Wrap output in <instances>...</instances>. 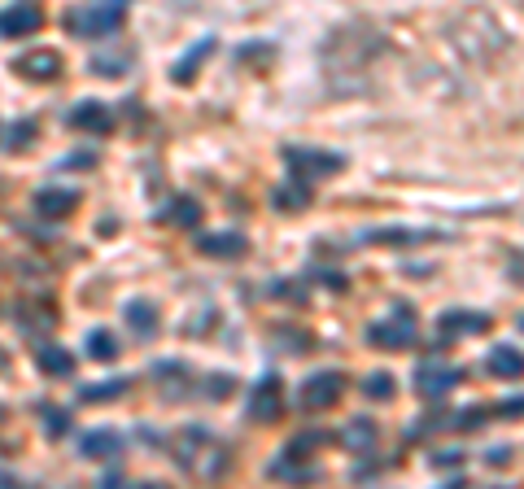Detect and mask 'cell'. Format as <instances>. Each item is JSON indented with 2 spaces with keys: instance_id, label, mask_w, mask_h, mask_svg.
<instances>
[{
  "instance_id": "10",
  "label": "cell",
  "mask_w": 524,
  "mask_h": 489,
  "mask_svg": "<svg viewBox=\"0 0 524 489\" xmlns=\"http://www.w3.org/2000/svg\"><path fill=\"white\" fill-rule=\"evenodd\" d=\"M70 127H75V131H92V136H105V131L114 127V114L105 110L101 101H79L75 110H70Z\"/></svg>"
},
{
  "instance_id": "24",
  "label": "cell",
  "mask_w": 524,
  "mask_h": 489,
  "mask_svg": "<svg viewBox=\"0 0 524 489\" xmlns=\"http://www.w3.org/2000/svg\"><path fill=\"white\" fill-rule=\"evenodd\" d=\"M393 385H398V380H393L389 372H372V376L363 380V393H367L372 402H389V398H393Z\"/></svg>"
},
{
  "instance_id": "6",
  "label": "cell",
  "mask_w": 524,
  "mask_h": 489,
  "mask_svg": "<svg viewBox=\"0 0 524 489\" xmlns=\"http://www.w3.org/2000/svg\"><path fill=\"white\" fill-rule=\"evenodd\" d=\"M249 415L262 424H271V420H280L284 415V389H280V376H262L254 393H249Z\"/></svg>"
},
{
  "instance_id": "30",
  "label": "cell",
  "mask_w": 524,
  "mask_h": 489,
  "mask_svg": "<svg viewBox=\"0 0 524 489\" xmlns=\"http://www.w3.org/2000/svg\"><path fill=\"white\" fill-rule=\"evenodd\" d=\"M0 372H9V359H5V350H0Z\"/></svg>"
},
{
  "instance_id": "23",
  "label": "cell",
  "mask_w": 524,
  "mask_h": 489,
  "mask_svg": "<svg viewBox=\"0 0 524 489\" xmlns=\"http://www.w3.org/2000/svg\"><path fill=\"white\" fill-rule=\"evenodd\" d=\"M367 241H389V245H411V241H437V232H407V228H389V232H367Z\"/></svg>"
},
{
  "instance_id": "5",
  "label": "cell",
  "mask_w": 524,
  "mask_h": 489,
  "mask_svg": "<svg viewBox=\"0 0 524 489\" xmlns=\"http://www.w3.org/2000/svg\"><path fill=\"white\" fill-rule=\"evenodd\" d=\"M341 389H345V376L341 372H315L302 385V393H297V402H302L306 411H324V407H332V402L341 398Z\"/></svg>"
},
{
  "instance_id": "3",
  "label": "cell",
  "mask_w": 524,
  "mask_h": 489,
  "mask_svg": "<svg viewBox=\"0 0 524 489\" xmlns=\"http://www.w3.org/2000/svg\"><path fill=\"white\" fill-rule=\"evenodd\" d=\"M123 22H127L123 5H83L66 18V27L75 31L79 40H105V35H114Z\"/></svg>"
},
{
  "instance_id": "25",
  "label": "cell",
  "mask_w": 524,
  "mask_h": 489,
  "mask_svg": "<svg viewBox=\"0 0 524 489\" xmlns=\"http://www.w3.org/2000/svg\"><path fill=\"white\" fill-rule=\"evenodd\" d=\"M131 66V53H123V57H92V70H97L101 79H114V75H123V70Z\"/></svg>"
},
{
  "instance_id": "34",
  "label": "cell",
  "mask_w": 524,
  "mask_h": 489,
  "mask_svg": "<svg viewBox=\"0 0 524 489\" xmlns=\"http://www.w3.org/2000/svg\"><path fill=\"white\" fill-rule=\"evenodd\" d=\"M520 328H524V315H520Z\"/></svg>"
},
{
  "instance_id": "21",
  "label": "cell",
  "mask_w": 524,
  "mask_h": 489,
  "mask_svg": "<svg viewBox=\"0 0 524 489\" xmlns=\"http://www.w3.org/2000/svg\"><path fill=\"white\" fill-rule=\"evenodd\" d=\"M210 53H214V40H201V44H197V53H188L184 62H180V66L171 70V75H175V83H188V79H193V75H197V66L206 62Z\"/></svg>"
},
{
  "instance_id": "32",
  "label": "cell",
  "mask_w": 524,
  "mask_h": 489,
  "mask_svg": "<svg viewBox=\"0 0 524 489\" xmlns=\"http://www.w3.org/2000/svg\"><path fill=\"white\" fill-rule=\"evenodd\" d=\"M140 489H166V485H140Z\"/></svg>"
},
{
  "instance_id": "29",
  "label": "cell",
  "mask_w": 524,
  "mask_h": 489,
  "mask_svg": "<svg viewBox=\"0 0 524 489\" xmlns=\"http://www.w3.org/2000/svg\"><path fill=\"white\" fill-rule=\"evenodd\" d=\"M101 489H123V481H118V476H105Z\"/></svg>"
},
{
  "instance_id": "17",
  "label": "cell",
  "mask_w": 524,
  "mask_h": 489,
  "mask_svg": "<svg viewBox=\"0 0 524 489\" xmlns=\"http://www.w3.org/2000/svg\"><path fill=\"white\" fill-rule=\"evenodd\" d=\"M271 206H276L280 214H293V210H306L311 206V188L306 184H284V188H276V197H271Z\"/></svg>"
},
{
  "instance_id": "26",
  "label": "cell",
  "mask_w": 524,
  "mask_h": 489,
  "mask_svg": "<svg viewBox=\"0 0 524 489\" xmlns=\"http://www.w3.org/2000/svg\"><path fill=\"white\" fill-rule=\"evenodd\" d=\"M44 433L49 437H66V424H70V415L66 411H57V407H44Z\"/></svg>"
},
{
  "instance_id": "9",
  "label": "cell",
  "mask_w": 524,
  "mask_h": 489,
  "mask_svg": "<svg viewBox=\"0 0 524 489\" xmlns=\"http://www.w3.org/2000/svg\"><path fill=\"white\" fill-rule=\"evenodd\" d=\"M437 328H442V337H476V332L490 328V315L485 310H446Z\"/></svg>"
},
{
  "instance_id": "12",
  "label": "cell",
  "mask_w": 524,
  "mask_h": 489,
  "mask_svg": "<svg viewBox=\"0 0 524 489\" xmlns=\"http://www.w3.org/2000/svg\"><path fill=\"white\" fill-rule=\"evenodd\" d=\"M485 367H490V376H498V380H520L524 376V354L516 345H494V350L485 354Z\"/></svg>"
},
{
  "instance_id": "8",
  "label": "cell",
  "mask_w": 524,
  "mask_h": 489,
  "mask_svg": "<svg viewBox=\"0 0 524 489\" xmlns=\"http://www.w3.org/2000/svg\"><path fill=\"white\" fill-rule=\"evenodd\" d=\"M14 70H18V75H27V79H35V83H49V79L62 75V57H57L53 49H35V53H22L14 62Z\"/></svg>"
},
{
  "instance_id": "7",
  "label": "cell",
  "mask_w": 524,
  "mask_h": 489,
  "mask_svg": "<svg viewBox=\"0 0 524 489\" xmlns=\"http://www.w3.org/2000/svg\"><path fill=\"white\" fill-rule=\"evenodd\" d=\"M44 27V14L35 5H9L0 9V35L5 40H27V35H35Z\"/></svg>"
},
{
  "instance_id": "16",
  "label": "cell",
  "mask_w": 524,
  "mask_h": 489,
  "mask_svg": "<svg viewBox=\"0 0 524 489\" xmlns=\"http://www.w3.org/2000/svg\"><path fill=\"white\" fill-rule=\"evenodd\" d=\"M35 363H40L44 376H57V380H66L70 372H75V359H70L62 345H44V350L35 354Z\"/></svg>"
},
{
  "instance_id": "27",
  "label": "cell",
  "mask_w": 524,
  "mask_h": 489,
  "mask_svg": "<svg viewBox=\"0 0 524 489\" xmlns=\"http://www.w3.org/2000/svg\"><path fill=\"white\" fill-rule=\"evenodd\" d=\"M35 140V123H18L14 131H9V149H27Z\"/></svg>"
},
{
  "instance_id": "22",
  "label": "cell",
  "mask_w": 524,
  "mask_h": 489,
  "mask_svg": "<svg viewBox=\"0 0 524 489\" xmlns=\"http://www.w3.org/2000/svg\"><path fill=\"white\" fill-rule=\"evenodd\" d=\"M88 354H92V359H101V363H110L114 354H118V341H114V332H105V328H92V332H88Z\"/></svg>"
},
{
  "instance_id": "4",
  "label": "cell",
  "mask_w": 524,
  "mask_h": 489,
  "mask_svg": "<svg viewBox=\"0 0 524 489\" xmlns=\"http://www.w3.org/2000/svg\"><path fill=\"white\" fill-rule=\"evenodd\" d=\"M459 380H463V367H450V363H437V359L415 367V389H420L424 398H446Z\"/></svg>"
},
{
  "instance_id": "2",
  "label": "cell",
  "mask_w": 524,
  "mask_h": 489,
  "mask_svg": "<svg viewBox=\"0 0 524 489\" xmlns=\"http://www.w3.org/2000/svg\"><path fill=\"white\" fill-rule=\"evenodd\" d=\"M420 337V328H415V310L411 306H398L389 319H376V324H367V345H376V350H407Z\"/></svg>"
},
{
  "instance_id": "31",
  "label": "cell",
  "mask_w": 524,
  "mask_h": 489,
  "mask_svg": "<svg viewBox=\"0 0 524 489\" xmlns=\"http://www.w3.org/2000/svg\"><path fill=\"white\" fill-rule=\"evenodd\" d=\"M442 489H463V481H450V485H442Z\"/></svg>"
},
{
  "instance_id": "13",
  "label": "cell",
  "mask_w": 524,
  "mask_h": 489,
  "mask_svg": "<svg viewBox=\"0 0 524 489\" xmlns=\"http://www.w3.org/2000/svg\"><path fill=\"white\" fill-rule=\"evenodd\" d=\"M249 241L241 232H214V236H201V254L210 258H245Z\"/></svg>"
},
{
  "instance_id": "1",
  "label": "cell",
  "mask_w": 524,
  "mask_h": 489,
  "mask_svg": "<svg viewBox=\"0 0 524 489\" xmlns=\"http://www.w3.org/2000/svg\"><path fill=\"white\" fill-rule=\"evenodd\" d=\"M284 162H289V171H293V184H306V188L315 180H324V175L345 171L341 153H328V149H315V145H297V149L289 145L284 149Z\"/></svg>"
},
{
  "instance_id": "11",
  "label": "cell",
  "mask_w": 524,
  "mask_h": 489,
  "mask_svg": "<svg viewBox=\"0 0 524 489\" xmlns=\"http://www.w3.org/2000/svg\"><path fill=\"white\" fill-rule=\"evenodd\" d=\"M35 210H40L44 219H66V214L79 210V193L75 188H40V193H35Z\"/></svg>"
},
{
  "instance_id": "20",
  "label": "cell",
  "mask_w": 524,
  "mask_h": 489,
  "mask_svg": "<svg viewBox=\"0 0 524 489\" xmlns=\"http://www.w3.org/2000/svg\"><path fill=\"white\" fill-rule=\"evenodd\" d=\"M166 219H171L175 228H197V223H201V206H197L193 197H180V201H171Z\"/></svg>"
},
{
  "instance_id": "28",
  "label": "cell",
  "mask_w": 524,
  "mask_h": 489,
  "mask_svg": "<svg viewBox=\"0 0 524 489\" xmlns=\"http://www.w3.org/2000/svg\"><path fill=\"white\" fill-rule=\"evenodd\" d=\"M507 276L516 280V284H524V249H516V254L507 258Z\"/></svg>"
},
{
  "instance_id": "14",
  "label": "cell",
  "mask_w": 524,
  "mask_h": 489,
  "mask_svg": "<svg viewBox=\"0 0 524 489\" xmlns=\"http://www.w3.org/2000/svg\"><path fill=\"white\" fill-rule=\"evenodd\" d=\"M123 315H127V324H131V332H136V337H153V332H158V306L145 302V297L127 302Z\"/></svg>"
},
{
  "instance_id": "19",
  "label": "cell",
  "mask_w": 524,
  "mask_h": 489,
  "mask_svg": "<svg viewBox=\"0 0 524 489\" xmlns=\"http://www.w3.org/2000/svg\"><path fill=\"white\" fill-rule=\"evenodd\" d=\"M127 393V380H101V385H88L79 393V402H88V407H97V402H114Z\"/></svg>"
},
{
  "instance_id": "18",
  "label": "cell",
  "mask_w": 524,
  "mask_h": 489,
  "mask_svg": "<svg viewBox=\"0 0 524 489\" xmlns=\"http://www.w3.org/2000/svg\"><path fill=\"white\" fill-rule=\"evenodd\" d=\"M372 441H376L372 420H350L341 428V446H350V450H363V446H372Z\"/></svg>"
},
{
  "instance_id": "33",
  "label": "cell",
  "mask_w": 524,
  "mask_h": 489,
  "mask_svg": "<svg viewBox=\"0 0 524 489\" xmlns=\"http://www.w3.org/2000/svg\"><path fill=\"white\" fill-rule=\"evenodd\" d=\"M0 420H5V407H0Z\"/></svg>"
},
{
  "instance_id": "15",
  "label": "cell",
  "mask_w": 524,
  "mask_h": 489,
  "mask_svg": "<svg viewBox=\"0 0 524 489\" xmlns=\"http://www.w3.org/2000/svg\"><path fill=\"white\" fill-rule=\"evenodd\" d=\"M118 450H123V437H118L114 428H97V433L83 437V455L88 459H114Z\"/></svg>"
}]
</instances>
